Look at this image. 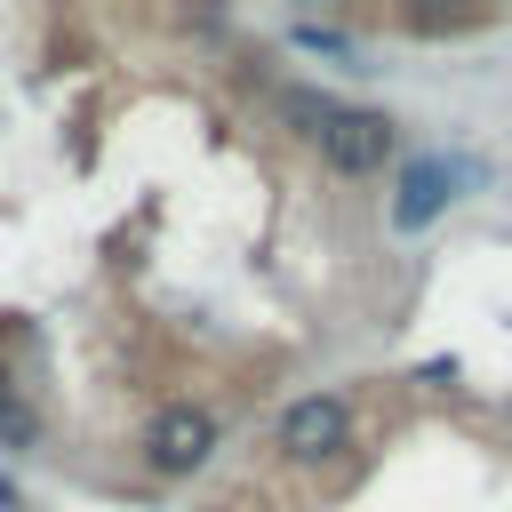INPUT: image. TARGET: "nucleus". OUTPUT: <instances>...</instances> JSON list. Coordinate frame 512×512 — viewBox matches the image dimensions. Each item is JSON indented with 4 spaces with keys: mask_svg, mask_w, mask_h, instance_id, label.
<instances>
[{
    "mask_svg": "<svg viewBox=\"0 0 512 512\" xmlns=\"http://www.w3.org/2000/svg\"><path fill=\"white\" fill-rule=\"evenodd\" d=\"M0 432H8V440H32V424H24V408H16V384H8V368H0Z\"/></svg>",
    "mask_w": 512,
    "mask_h": 512,
    "instance_id": "obj_5",
    "label": "nucleus"
},
{
    "mask_svg": "<svg viewBox=\"0 0 512 512\" xmlns=\"http://www.w3.org/2000/svg\"><path fill=\"white\" fill-rule=\"evenodd\" d=\"M288 120H304V136L320 144V160L336 176H376L392 160V120L384 112H352V104H328L312 88H288Z\"/></svg>",
    "mask_w": 512,
    "mask_h": 512,
    "instance_id": "obj_1",
    "label": "nucleus"
},
{
    "mask_svg": "<svg viewBox=\"0 0 512 512\" xmlns=\"http://www.w3.org/2000/svg\"><path fill=\"white\" fill-rule=\"evenodd\" d=\"M0 504H16V496H8V480H0Z\"/></svg>",
    "mask_w": 512,
    "mask_h": 512,
    "instance_id": "obj_6",
    "label": "nucleus"
},
{
    "mask_svg": "<svg viewBox=\"0 0 512 512\" xmlns=\"http://www.w3.org/2000/svg\"><path fill=\"white\" fill-rule=\"evenodd\" d=\"M144 456H152V472H168V480H184V472H200L208 456H216V416L208 408H160L152 416V432H144Z\"/></svg>",
    "mask_w": 512,
    "mask_h": 512,
    "instance_id": "obj_3",
    "label": "nucleus"
},
{
    "mask_svg": "<svg viewBox=\"0 0 512 512\" xmlns=\"http://www.w3.org/2000/svg\"><path fill=\"white\" fill-rule=\"evenodd\" d=\"M440 208H448V168H440V160H416V168L400 176V200H392V224H400V232H424V224H432Z\"/></svg>",
    "mask_w": 512,
    "mask_h": 512,
    "instance_id": "obj_4",
    "label": "nucleus"
},
{
    "mask_svg": "<svg viewBox=\"0 0 512 512\" xmlns=\"http://www.w3.org/2000/svg\"><path fill=\"white\" fill-rule=\"evenodd\" d=\"M272 440H280L296 464H328V456H344V448H352V408H344L336 392H304V400H288V408H280Z\"/></svg>",
    "mask_w": 512,
    "mask_h": 512,
    "instance_id": "obj_2",
    "label": "nucleus"
}]
</instances>
